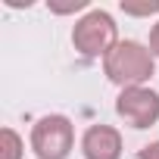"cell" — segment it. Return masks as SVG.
<instances>
[{
  "label": "cell",
  "mask_w": 159,
  "mask_h": 159,
  "mask_svg": "<svg viewBox=\"0 0 159 159\" xmlns=\"http://www.w3.org/2000/svg\"><path fill=\"white\" fill-rule=\"evenodd\" d=\"M140 159H159V140H153V143H147V147L140 150Z\"/></svg>",
  "instance_id": "cell-9"
},
{
  "label": "cell",
  "mask_w": 159,
  "mask_h": 159,
  "mask_svg": "<svg viewBox=\"0 0 159 159\" xmlns=\"http://www.w3.org/2000/svg\"><path fill=\"white\" fill-rule=\"evenodd\" d=\"M75 147V125L66 116H44L31 128V150L38 159H66Z\"/></svg>",
  "instance_id": "cell-3"
},
{
  "label": "cell",
  "mask_w": 159,
  "mask_h": 159,
  "mask_svg": "<svg viewBox=\"0 0 159 159\" xmlns=\"http://www.w3.org/2000/svg\"><path fill=\"white\" fill-rule=\"evenodd\" d=\"M72 44L75 50L88 56V59H97V56H109L112 47L119 44V25L112 22V16L106 10H91L84 13L81 19L75 22L72 28Z\"/></svg>",
  "instance_id": "cell-2"
},
{
  "label": "cell",
  "mask_w": 159,
  "mask_h": 159,
  "mask_svg": "<svg viewBox=\"0 0 159 159\" xmlns=\"http://www.w3.org/2000/svg\"><path fill=\"white\" fill-rule=\"evenodd\" d=\"M84 159H122V134L112 125H91L81 137Z\"/></svg>",
  "instance_id": "cell-5"
},
{
  "label": "cell",
  "mask_w": 159,
  "mask_h": 159,
  "mask_svg": "<svg viewBox=\"0 0 159 159\" xmlns=\"http://www.w3.org/2000/svg\"><path fill=\"white\" fill-rule=\"evenodd\" d=\"M116 112L131 128H150L159 122V94L150 88H125L116 100Z\"/></svg>",
  "instance_id": "cell-4"
},
{
  "label": "cell",
  "mask_w": 159,
  "mask_h": 159,
  "mask_svg": "<svg viewBox=\"0 0 159 159\" xmlns=\"http://www.w3.org/2000/svg\"><path fill=\"white\" fill-rule=\"evenodd\" d=\"M0 159H22V150H25V143H22V137L13 131V128H3L0 131Z\"/></svg>",
  "instance_id": "cell-6"
},
{
  "label": "cell",
  "mask_w": 159,
  "mask_h": 159,
  "mask_svg": "<svg viewBox=\"0 0 159 159\" xmlns=\"http://www.w3.org/2000/svg\"><path fill=\"white\" fill-rule=\"evenodd\" d=\"M103 72L122 91L125 88H143V81H150L153 72H156V56L140 41H119L112 47V53L103 59Z\"/></svg>",
  "instance_id": "cell-1"
},
{
  "label": "cell",
  "mask_w": 159,
  "mask_h": 159,
  "mask_svg": "<svg viewBox=\"0 0 159 159\" xmlns=\"http://www.w3.org/2000/svg\"><path fill=\"white\" fill-rule=\"evenodd\" d=\"M122 10L128 16H150V13H159V0H153V3H143V7H131V3H122Z\"/></svg>",
  "instance_id": "cell-7"
},
{
  "label": "cell",
  "mask_w": 159,
  "mask_h": 159,
  "mask_svg": "<svg viewBox=\"0 0 159 159\" xmlns=\"http://www.w3.org/2000/svg\"><path fill=\"white\" fill-rule=\"evenodd\" d=\"M150 53H153V56L159 59V22H156V25L150 28Z\"/></svg>",
  "instance_id": "cell-8"
}]
</instances>
